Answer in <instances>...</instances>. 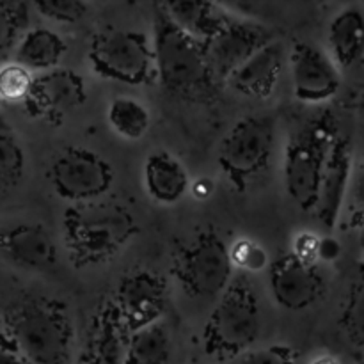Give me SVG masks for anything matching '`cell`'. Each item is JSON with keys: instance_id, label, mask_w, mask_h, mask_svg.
<instances>
[{"instance_id": "2", "label": "cell", "mask_w": 364, "mask_h": 364, "mask_svg": "<svg viewBox=\"0 0 364 364\" xmlns=\"http://www.w3.org/2000/svg\"><path fill=\"white\" fill-rule=\"evenodd\" d=\"M16 350L31 364H73L75 326L59 299L27 295L2 311Z\"/></svg>"}, {"instance_id": "10", "label": "cell", "mask_w": 364, "mask_h": 364, "mask_svg": "<svg viewBox=\"0 0 364 364\" xmlns=\"http://www.w3.org/2000/svg\"><path fill=\"white\" fill-rule=\"evenodd\" d=\"M272 32L255 21L231 18L215 36L203 43L208 73L213 84H226L228 78L251 59L259 48L269 45Z\"/></svg>"}, {"instance_id": "30", "label": "cell", "mask_w": 364, "mask_h": 364, "mask_svg": "<svg viewBox=\"0 0 364 364\" xmlns=\"http://www.w3.org/2000/svg\"><path fill=\"white\" fill-rule=\"evenodd\" d=\"M32 7L57 23H77L87 16L89 6L80 0H36Z\"/></svg>"}, {"instance_id": "23", "label": "cell", "mask_w": 364, "mask_h": 364, "mask_svg": "<svg viewBox=\"0 0 364 364\" xmlns=\"http://www.w3.org/2000/svg\"><path fill=\"white\" fill-rule=\"evenodd\" d=\"M173 341L162 322L128 334L124 364H171Z\"/></svg>"}, {"instance_id": "31", "label": "cell", "mask_w": 364, "mask_h": 364, "mask_svg": "<svg viewBox=\"0 0 364 364\" xmlns=\"http://www.w3.org/2000/svg\"><path fill=\"white\" fill-rule=\"evenodd\" d=\"M231 364H299V352L288 345L252 348Z\"/></svg>"}, {"instance_id": "40", "label": "cell", "mask_w": 364, "mask_h": 364, "mask_svg": "<svg viewBox=\"0 0 364 364\" xmlns=\"http://www.w3.org/2000/svg\"><path fill=\"white\" fill-rule=\"evenodd\" d=\"M363 226H364V220H363Z\"/></svg>"}, {"instance_id": "22", "label": "cell", "mask_w": 364, "mask_h": 364, "mask_svg": "<svg viewBox=\"0 0 364 364\" xmlns=\"http://www.w3.org/2000/svg\"><path fill=\"white\" fill-rule=\"evenodd\" d=\"M68 45L55 31L46 27L28 28L14 48V63L21 64L34 75L60 68Z\"/></svg>"}, {"instance_id": "18", "label": "cell", "mask_w": 364, "mask_h": 364, "mask_svg": "<svg viewBox=\"0 0 364 364\" xmlns=\"http://www.w3.org/2000/svg\"><path fill=\"white\" fill-rule=\"evenodd\" d=\"M142 183L155 203L173 206L191 192V176L178 156L166 149H159L146 156L142 167Z\"/></svg>"}, {"instance_id": "11", "label": "cell", "mask_w": 364, "mask_h": 364, "mask_svg": "<svg viewBox=\"0 0 364 364\" xmlns=\"http://www.w3.org/2000/svg\"><path fill=\"white\" fill-rule=\"evenodd\" d=\"M169 290L160 274L139 269L119 281L112 301L128 334L151 327L162 320L167 309Z\"/></svg>"}, {"instance_id": "12", "label": "cell", "mask_w": 364, "mask_h": 364, "mask_svg": "<svg viewBox=\"0 0 364 364\" xmlns=\"http://www.w3.org/2000/svg\"><path fill=\"white\" fill-rule=\"evenodd\" d=\"M294 95L308 105L329 102L341 87V70L326 50L299 41L288 55Z\"/></svg>"}, {"instance_id": "25", "label": "cell", "mask_w": 364, "mask_h": 364, "mask_svg": "<svg viewBox=\"0 0 364 364\" xmlns=\"http://www.w3.org/2000/svg\"><path fill=\"white\" fill-rule=\"evenodd\" d=\"M25 169L23 146L9 130L0 127V194L16 188L23 180Z\"/></svg>"}, {"instance_id": "14", "label": "cell", "mask_w": 364, "mask_h": 364, "mask_svg": "<svg viewBox=\"0 0 364 364\" xmlns=\"http://www.w3.org/2000/svg\"><path fill=\"white\" fill-rule=\"evenodd\" d=\"M272 297L288 311H304L323 295L326 283L316 265H308L291 252L281 255L269 267Z\"/></svg>"}, {"instance_id": "4", "label": "cell", "mask_w": 364, "mask_h": 364, "mask_svg": "<svg viewBox=\"0 0 364 364\" xmlns=\"http://www.w3.org/2000/svg\"><path fill=\"white\" fill-rule=\"evenodd\" d=\"M153 50L156 78L176 95H194L215 85L208 73L205 46L178 27L162 4L153 6Z\"/></svg>"}, {"instance_id": "8", "label": "cell", "mask_w": 364, "mask_h": 364, "mask_svg": "<svg viewBox=\"0 0 364 364\" xmlns=\"http://www.w3.org/2000/svg\"><path fill=\"white\" fill-rule=\"evenodd\" d=\"M276 124L272 117L249 116L237 121L219 148V166L235 191L244 192L270 164Z\"/></svg>"}, {"instance_id": "37", "label": "cell", "mask_w": 364, "mask_h": 364, "mask_svg": "<svg viewBox=\"0 0 364 364\" xmlns=\"http://www.w3.org/2000/svg\"><path fill=\"white\" fill-rule=\"evenodd\" d=\"M0 347H6V348H14V350H16V347H14V341H13V338H11V333H9V329H7V323H6V320H4V315H2V311H0Z\"/></svg>"}, {"instance_id": "29", "label": "cell", "mask_w": 364, "mask_h": 364, "mask_svg": "<svg viewBox=\"0 0 364 364\" xmlns=\"http://www.w3.org/2000/svg\"><path fill=\"white\" fill-rule=\"evenodd\" d=\"M230 259L233 263V269L240 270V274H245V276L269 270L272 263L265 247L252 238H237L230 245Z\"/></svg>"}, {"instance_id": "21", "label": "cell", "mask_w": 364, "mask_h": 364, "mask_svg": "<svg viewBox=\"0 0 364 364\" xmlns=\"http://www.w3.org/2000/svg\"><path fill=\"white\" fill-rule=\"evenodd\" d=\"M160 4L178 27L201 43L208 41L233 18L220 4L206 0H171Z\"/></svg>"}, {"instance_id": "15", "label": "cell", "mask_w": 364, "mask_h": 364, "mask_svg": "<svg viewBox=\"0 0 364 364\" xmlns=\"http://www.w3.org/2000/svg\"><path fill=\"white\" fill-rule=\"evenodd\" d=\"M0 255L28 272H52L59 263V249L52 233L38 223H20L0 230Z\"/></svg>"}, {"instance_id": "33", "label": "cell", "mask_w": 364, "mask_h": 364, "mask_svg": "<svg viewBox=\"0 0 364 364\" xmlns=\"http://www.w3.org/2000/svg\"><path fill=\"white\" fill-rule=\"evenodd\" d=\"M350 191H352V199H354L355 206L361 208V212L364 213V160L354 169Z\"/></svg>"}, {"instance_id": "39", "label": "cell", "mask_w": 364, "mask_h": 364, "mask_svg": "<svg viewBox=\"0 0 364 364\" xmlns=\"http://www.w3.org/2000/svg\"><path fill=\"white\" fill-rule=\"evenodd\" d=\"M355 364H364V359H361V361H358Z\"/></svg>"}, {"instance_id": "7", "label": "cell", "mask_w": 364, "mask_h": 364, "mask_svg": "<svg viewBox=\"0 0 364 364\" xmlns=\"http://www.w3.org/2000/svg\"><path fill=\"white\" fill-rule=\"evenodd\" d=\"M89 66L105 80L146 85L156 78L153 41L139 31L110 28L95 36L89 46Z\"/></svg>"}, {"instance_id": "38", "label": "cell", "mask_w": 364, "mask_h": 364, "mask_svg": "<svg viewBox=\"0 0 364 364\" xmlns=\"http://www.w3.org/2000/svg\"><path fill=\"white\" fill-rule=\"evenodd\" d=\"M311 364H340V361L336 358H333V355H320Z\"/></svg>"}, {"instance_id": "28", "label": "cell", "mask_w": 364, "mask_h": 364, "mask_svg": "<svg viewBox=\"0 0 364 364\" xmlns=\"http://www.w3.org/2000/svg\"><path fill=\"white\" fill-rule=\"evenodd\" d=\"M34 77L36 75L32 71L14 60L0 64V102H27L32 84H34Z\"/></svg>"}, {"instance_id": "9", "label": "cell", "mask_w": 364, "mask_h": 364, "mask_svg": "<svg viewBox=\"0 0 364 364\" xmlns=\"http://www.w3.org/2000/svg\"><path fill=\"white\" fill-rule=\"evenodd\" d=\"M116 180L114 166L100 153L87 148L63 149L48 167L52 191L71 205L100 201Z\"/></svg>"}, {"instance_id": "6", "label": "cell", "mask_w": 364, "mask_h": 364, "mask_svg": "<svg viewBox=\"0 0 364 364\" xmlns=\"http://www.w3.org/2000/svg\"><path fill=\"white\" fill-rule=\"evenodd\" d=\"M173 276L188 297L219 299L235 277L230 245L215 230L199 231L174 255Z\"/></svg>"}, {"instance_id": "17", "label": "cell", "mask_w": 364, "mask_h": 364, "mask_svg": "<svg viewBox=\"0 0 364 364\" xmlns=\"http://www.w3.org/2000/svg\"><path fill=\"white\" fill-rule=\"evenodd\" d=\"M284 68V46L279 41H270L259 48L251 59L245 60L230 78L226 85L245 98L267 100L279 84Z\"/></svg>"}, {"instance_id": "27", "label": "cell", "mask_w": 364, "mask_h": 364, "mask_svg": "<svg viewBox=\"0 0 364 364\" xmlns=\"http://www.w3.org/2000/svg\"><path fill=\"white\" fill-rule=\"evenodd\" d=\"M338 326L352 345L364 347V269L352 283Z\"/></svg>"}, {"instance_id": "16", "label": "cell", "mask_w": 364, "mask_h": 364, "mask_svg": "<svg viewBox=\"0 0 364 364\" xmlns=\"http://www.w3.org/2000/svg\"><path fill=\"white\" fill-rule=\"evenodd\" d=\"M352 174H354V159H352L350 141L340 135L326 162L318 203L313 212L318 223L327 230H333L340 220L341 208L347 194L350 192Z\"/></svg>"}, {"instance_id": "19", "label": "cell", "mask_w": 364, "mask_h": 364, "mask_svg": "<svg viewBox=\"0 0 364 364\" xmlns=\"http://www.w3.org/2000/svg\"><path fill=\"white\" fill-rule=\"evenodd\" d=\"M128 331L112 299L96 309L84 364H124Z\"/></svg>"}, {"instance_id": "3", "label": "cell", "mask_w": 364, "mask_h": 364, "mask_svg": "<svg viewBox=\"0 0 364 364\" xmlns=\"http://www.w3.org/2000/svg\"><path fill=\"white\" fill-rule=\"evenodd\" d=\"M259 333L262 308L258 295L249 276L235 274L203 327V350L213 359L233 363L252 350Z\"/></svg>"}, {"instance_id": "34", "label": "cell", "mask_w": 364, "mask_h": 364, "mask_svg": "<svg viewBox=\"0 0 364 364\" xmlns=\"http://www.w3.org/2000/svg\"><path fill=\"white\" fill-rule=\"evenodd\" d=\"M341 255L340 242L334 240L333 237H322L320 240V262H334Z\"/></svg>"}, {"instance_id": "24", "label": "cell", "mask_w": 364, "mask_h": 364, "mask_svg": "<svg viewBox=\"0 0 364 364\" xmlns=\"http://www.w3.org/2000/svg\"><path fill=\"white\" fill-rule=\"evenodd\" d=\"M107 123L124 141H139L151 127V114L137 98L116 96L107 109Z\"/></svg>"}, {"instance_id": "13", "label": "cell", "mask_w": 364, "mask_h": 364, "mask_svg": "<svg viewBox=\"0 0 364 364\" xmlns=\"http://www.w3.org/2000/svg\"><path fill=\"white\" fill-rule=\"evenodd\" d=\"M87 100L85 82L75 70L57 68L36 75L25 107L32 116L48 123H59L68 112Z\"/></svg>"}, {"instance_id": "36", "label": "cell", "mask_w": 364, "mask_h": 364, "mask_svg": "<svg viewBox=\"0 0 364 364\" xmlns=\"http://www.w3.org/2000/svg\"><path fill=\"white\" fill-rule=\"evenodd\" d=\"M0 364H31L14 348L0 347Z\"/></svg>"}, {"instance_id": "20", "label": "cell", "mask_w": 364, "mask_h": 364, "mask_svg": "<svg viewBox=\"0 0 364 364\" xmlns=\"http://www.w3.org/2000/svg\"><path fill=\"white\" fill-rule=\"evenodd\" d=\"M327 53L340 70H348L364 60V11L347 6L331 20L327 31Z\"/></svg>"}, {"instance_id": "26", "label": "cell", "mask_w": 364, "mask_h": 364, "mask_svg": "<svg viewBox=\"0 0 364 364\" xmlns=\"http://www.w3.org/2000/svg\"><path fill=\"white\" fill-rule=\"evenodd\" d=\"M31 6L18 0H0V63L14 52L20 39L28 31Z\"/></svg>"}, {"instance_id": "1", "label": "cell", "mask_w": 364, "mask_h": 364, "mask_svg": "<svg viewBox=\"0 0 364 364\" xmlns=\"http://www.w3.org/2000/svg\"><path fill=\"white\" fill-rule=\"evenodd\" d=\"M137 220L114 201L71 205L63 215V242L77 269L100 267L116 259L139 235Z\"/></svg>"}, {"instance_id": "32", "label": "cell", "mask_w": 364, "mask_h": 364, "mask_svg": "<svg viewBox=\"0 0 364 364\" xmlns=\"http://www.w3.org/2000/svg\"><path fill=\"white\" fill-rule=\"evenodd\" d=\"M320 240L322 237L311 231H301L294 238V247L290 252L308 265H316V262H320Z\"/></svg>"}, {"instance_id": "5", "label": "cell", "mask_w": 364, "mask_h": 364, "mask_svg": "<svg viewBox=\"0 0 364 364\" xmlns=\"http://www.w3.org/2000/svg\"><path fill=\"white\" fill-rule=\"evenodd\" d=\"M338 137L336 121L326 114L309 121L288 142L283 164L284 187L302 212H315L326 162Z\"/></svg>"}, {"instance_id": "35", "label": "cell", "mask_w": 364, "mask_h": 364, "mask_svg": "<svg viewBox=\"0 0 364 364\" xmlns=\"http://www.w3.org/2000/svg\"><path fill=\"white\" fill-rule=\"evenodd\" d=\"M191 194L199 201H206L213 194V181L208 178H199L191 185Z\"/></svg>"}]
</instances>
